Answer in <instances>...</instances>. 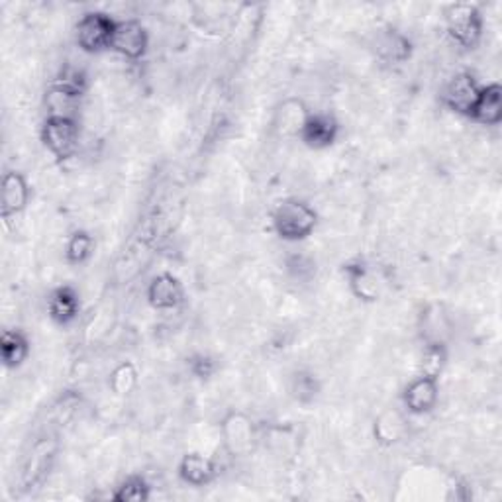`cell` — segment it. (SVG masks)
<instances>
[{"instance_id": "1", "label": "cell", "mask_w": 502, "mask_h": 502, "mask_svg": "<svg viewBox=\"0 0 502 502\" xmlns=\"http://www.w3.org/2000/svg\"><path fill=\"white\" fill-rule=\"evenodd\" d=\"M318 216L310 204L299 199H289L277 206L273 214V228L279 238L287 242H299L309 238L317 228Z\"/></svg>"}, {"instance_id": "2", "label": "cell", "mask_w": 502, "mask_h": 502, "mask_svg": "<svg viewBox=\"0 0 502 502\" xmlns=\"http://www.w3.org/2000/svg\"><path fill=\"white\" fill-rule=\"evenodd\" d=\"M448 34L461 47H473L483 34V18L473 4H451L446 10Z\"/></svg>"}, {"instance_id": "3", "label": "cell", "mask_w": 502, "mask_h": 502, "mask_svg": "<svg viewBox=\"0 0 502 502\" xmlns=\"http://www.w3.org/2000/svg\"><path fill=\"white\" fill-rule=\"evenodd\" d=\"M42 142L57 160L71 157L78 144V126L75 118L49 116L42 126Z\"/></svg>"}, {"instance_id": "4", "label": "cell", "mask_w": 502, "mask_h": 502, "mask_svg": "<svg viewBox=\"0 0 502 502\" xmlns=\"http://www.w3.org/2000/svg\"><path fill=\"white\" fill-rule=\"evenodd\" d=\"M116 22L104 12H86L77 24V44L88 53L111 47Z\"/></svg>"}, {"instance_id": "5", "label": "cell", "mask_w": 502, "mask_h": 502, "mask_svg": "<svg viewBox=\"0 0 502 502\" xmlns=\"http://www.w3.org/2000/svg\"><path fill=\"white\" fill-rule=\"evenodd\" d=\"M111 49L128 59H140L147 49V32L137 20L116 22Z\"/></svg>"}, {"instance_id": "6", "label": "cell", "mask_w": 502, "mask_h": 502, "mask_svg": "<svg viewBox=\"0 0 502 502\" xmlns=\"http://www.w3.org/2000/svg\"><path fill=\"white\" fill-rule=\"evenodd\" d=\"M340 132V126L336 118L330 114H310L304 118V122L299 130L300 140L312 150H324L336 142Z\"/></svg>"}, {"instance_id": "7", "label": "cell", "mask_w": 502, "mask_h": 502, "mask_svg": "<svg viewBox=\"0 0 502 502\" xmlns=\"http://www.w3.org/2000/svg\"><path fill=\"white\" fill-rule=\"evenodd\" d=\"M479 91L481 88L477 86L473 77L469 73H459L448 83L444 91V103L449 111L469 116L475 106Z\"/></svg>"}, {"instance_id": "8", "label": "cell", "mask_w": 502, "mask_h": 502, "mask_svg": "<svg viewBox=\"0 0 502 502\" xmlns=\"http://www.w3.org/2000/svg\"><path fill=\"white\" fill-rule=\"evenodd\" d=\"M438 399H440L438 379L428 375H420L418 379L412 381L405 389V395H402L405 407L408 408V412H412V415H426V412L436 407Z\"/></svg>"}, {"instance_id": "9", "label": "cell", "mask_w": 502, "mask_h": 502, "mask_svg": "<svg viewBox=\"0 0 502 502\" xmlns=\"http://www.w3.org/2000/svg\"><path fill=\"white\" fill-rule=\"evenodd\" d=\"M147 299H150L153 309L160 310H171L177 309L185 299V291L179 279L173 277L169 273H161L152 281L150 289H147Z\"/></svg>"}, {"instance_id": "10", "label": "cell", "mask_w": 502, "mask_h": 502, "mask_svg": "<svg viewBox=\"0 0 502 502\" xmlns=\"http://www.w3.org/2000/svg\"><path fill=\"white\" fill-rule=\"evenodd\" d=\"M29 201V186L24 179V175L16 171H8L3 177V201H0V209H3V218H10L22 212Z\"/></svg>"}, {"instance_id": "11", "label": "cell", "mask_w": 502, "mask_h": 502, "mask_svg": "<svg viewBox=\"0 0 502 502\" xmlns=\"http://www.w3.org/2000/svg\"><path fill=\"white\" fill-rule=\"evenodd\" d=\"M350 287L359 300H377L381 294V279L367 263L356 261L346 267Z\"/></svg>"}, {"instance_id": "12", "label": "cell", "mask_w": 502, "mask_h": 502, "mask_svg": "<svg viewBox=\"0 0 502 502\" xmlns=\"http://www.w3.org/2000/svg\"><path fill=\"white\" fill-rule=\"evenodd\" d=\"M475 122L485 126H495L502 120V88L498 85H489L481 88L473 111L469 114Z\"/></svg>"}, {"instance_id": "13", "label": "cell", "mask_w": 502, "mask_h": 502, "mask_svg": "<svg viewBox=\"0 0 502 502\" xmlns=\"http://www.w3.org/2000/svg\"><path fill=\"white\" fill-rule=\"evenodd\" d=\"M49 317L59 326H67L71 324L78 314V297L71 287H59L52 292V297L47 300Z\"/></svg>"}, {"instance_id": "14", "label": "cell", "mask_w": 502, "mask_h": 502, "mask_svg": "<svg viewBox=\"0 0 502 502\" xmlns=\"http://www.w3.org/2000/svg\"><path fill=\"white\" fill-rule=\"evenodd\" d=\"M179 475L186 485L204 487L214 479L216 467L209 457H204L201 454H189V456H185L181 461Z\"/></svg>"}, {"instance_id": "15", "label": "cell", "mask_w": 502, "mask_h": 502, "mask_svg": "<svg viewBox=\"0 0 502 502\" xmlns=\"http://www.w3.org/2000/svg\"><path fill=\"white\" fill-rule=\"evenodd\" d=\"M0 351H3L4 367L14 369L26 361L29 343L24 333H20L18 330H4L3 338H0Z\"/></svg>"}, {"instance_id": "16", "label": "cell", "mask_w": 502, "mask_h": 502, "mask_svg": "<svg viewBox=\"0 0 502 502\" xmlns=\"http://www.w3.org/2000/svg\"><path fill=\"white\" fill-rule=\"evenodd\" d=\"M377 53L389 63H402L410 57V42L408 37L387 29L377 37Z\"/></svg>"}, {"instance_id": "17", "label": "cell", "mask_w": 502, "mask_h": 502, "mask_svg": "<svg viewBox=\"0 0 502 502\" xmlns=\"http://www.w3.org/2000/svg\"><path fill=\"white\" fill-rule=\"evenodd\" d=\"M226 444L230 446L234 454H240L242 449L251 444V424L242 415H234L226 420Z\"/></svg>"}, {"instance_id": "18", "label": "cell", "mask_w": 502, "mask_h": 502, "mask_svg": "<svg viewBox=\"0 0 502 502\" xmlns=\"http://www.w3.org/2000/svg\"><path fill=\"white\" fill-rule=\"evenodd\" d=\"M150 498V487L142 477H130L114 493L116 502H142Z\"/></svg>"}, {"instance_id": "19", "label": "cell", "mask_w": 502, "mask_h": 502, "mask_svg": "<svg viewBox=\"0 0 502 502\" xmlns=\"http://www.w3.org/2000/svg\"><path fill=\"white\" fill-rule=\"evenodd\" d=\"M93 245H95V242L86 232H75L71 235V240H69L67 251H65L69 263L78 265V263L86 261L93 253Z\"/></svg>"}, {"instance_id": "20", "label": "cell", "mask_w": 502, "mask_h": 502, "mask_svg": "<svg viewBox=\"0 0 502 502\" xmlns=\"http://www.w3.org/2000/svg\"><path fill=\"white\" fill-rule=\"evenodd\" d=\"M292 397L300 402H310L318 395V381L310 373H294L291 381Z\"/></svg>"}, {"instance_id": "21", "label": "cell", "mask_w": 502, "mask_h": 502, "mask_svg": "<svg viewBox=\"0 0 502 502\" xmlns=\"http://www.w3.org/2000/svg\"><path fill=\"white\" fill-rule=\"evenodd\" d=\"M446 363V351L440 343H430L426 348L424 356H422V375L428 377H440L441 369H444Z\"/></svg>"}, {"instance_id": "22", "label": "cell", "mask_w": 502, "mask_h": 502, "mask_svg": "<svg viewBox=\"0 0 502 502\" xmlns=\"http://www.w3.org/2000/svg\"><path fill=\"white\" fill-rule=\"evenodd\" d=\"M137 373L134 369L132 363H122L120 367H116L111 375V389L116 395H128L136 385Z\"/></svg>"}, {"instance_id": "23", "label": "cell", "mask_w": 502, "mask_h": 502, "mask_svg": "<svg viewBox=\"0 0 502 502\" xmlns=\"http://www.w3.org/2000/svg\"><path fill=\"white\" fill-rule=\"evenodd\" d=\"M85 85H86V77L83 71H78V69H65L63 75L57 78L55 86L63 88V91L71 93L75 96H81L85 91Z\"/></svg>"}, {"instance_id": "24", "label": "cell", "mask_w": 502, "mask_h": 502, "mask_svg": "<svg viewBox=\"0 0 502 502\" xmlns=\"http://www.w3.org/2000/svg\"><path fill=\"white\" fill-rule=\"evenodd\" d=\"M191 367H193V373L196 377H209L210 373L214 371V366H212V361L209 358H199V359H194L191 363Z\"/></svg>"}]
</instances>
